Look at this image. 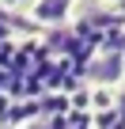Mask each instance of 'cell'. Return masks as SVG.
Listing matches in <instances>:
<instances>
[{"label": "cell", "mask_w": 125, "mask_h": 129, "mask_svg": "<svg viewBox=\"0 0 125 129\" xmlns=\"http://www.w3.org/2000/svg\"><path fill=\"white\" fill-rule=\"evenodd\" d=\"M99 4H114V0H99Z\"/></svg>", "instance_id": "cell-5"}, {"label": "cell", "mask_w": 125, "mask_h": 129, "mask_svg": "<svg viewBox=\"0 0 125 129\" xmlns=\"http://www.w3.org/2000/svg\"><path fill=\"white\" fill-rule=\"evenodd\" d=\"M87 80L99 84V87H114V84H121V80H125V53H121V49H106V53H99V57L87 64Z\"/></svg>", "instance_id": "cell-1"}, {"label": "cell", "mask_w": 125, "mask_h": 129, "mask_svg": "<svg viewBox=\"0 0 125 129\" xmlns=\"http://www.w3.org/2000/svg\"><path fill=\"white\" fill-rule=\"evenodd\" d=\"M0 4H8V8H19V4H27V0H0Z\"/></svg>", "instance_id": "cell-4"}, {"label": "cell", "mask_w": 125, "mask_h": 129, "mask_svg": "<svg viewBox=\"0 0 125 129\" xmlns=\"http://www.w3.org/2000/svg\"><path fill=\"white\" fill-rule=\"evenodd\" d=\"M110 8H114V12H117V15L125 19V0H114V4H110Z\"/></svg>", "instance_id": "cell-3"}, {"label": "cell", "mask_w": 125, "mask_h": 129, "mask_svg": "<svg viewBox=\"0 0 125 129\" xmlns=\"http://www.w3.org/2000/svg\"><path fill=\"white\" fill-rule=\"evenodd\" d=\"M76 4H80V0H30L27 15L34 23H42V27H65V23H72Z\"/></svg>", "instance_id": "cell-2"}]
</instances>
